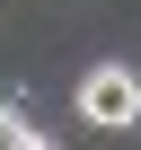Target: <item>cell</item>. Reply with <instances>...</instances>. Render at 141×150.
Returning a JSON list of instances; mask_svg holds the SVG:
<instances>
[{"mask_svg": "<svg viewBox=\"0 0 141 150\" xmlns=\"http://www.w3.org/2000/svg\"><path fill=\"white\" fill-rule=\"evenodd\" d=\"M80 115L97 132H132L141 124V80H132V62H97L88 80H80Z\"/></svg>", "mask_w": 141, "mask_h": 150, "instance_id": "cell-1", "label": "cell"}, {"mask_svg": "<svg viewBox=\"0 0 141 150\" xmlns=\"http://www.w3.org/2000/svg\"><path fill=\"white\" fill-rule=\"evenodd\" d=\"M0 150H44V132H35L18 106H0Z\"/></svg>", "mask_w": 141, "mask_h": 150, "instance_id": "cell-2", "label": "cell"}]
</instances>
